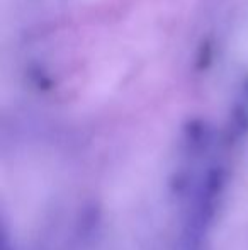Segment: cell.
I'll list each match as a JSON object with an SVG mask.
<instances>
[{"mask_svg": "<svg viewBox=\"0 0 248 250\" xmlns=\"http://www.w3.org/2000/svg\"><path fill=\"white\" fill-rule=\"evenodd\" d=\"M2 250H16L12 244H10L9 237H7V233L3 231V237H2Z\"/></svg>", "mask_w": 248, "mask_h": 250, "instance_id": "1", "label": "cell"}]
</instances>
